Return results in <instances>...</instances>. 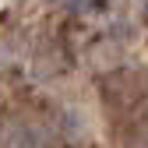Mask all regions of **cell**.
<instances>
[{
  "label": "cell",
  "mask_w": 148,
  "mask_h": 148,
  "mask_svg": "<svg viewBox=\"0 0 148 148\" xmlns=\"http://www.w3.org/2000/svg\"><path fill=\"white\" fill-rule=\"evenodd\" d=\"M53 4H64V7H78L81 0H53Z\"/></svg>",
  "instance_id": "cell-1"
}]
</instances>
